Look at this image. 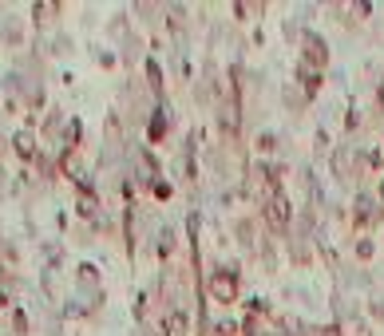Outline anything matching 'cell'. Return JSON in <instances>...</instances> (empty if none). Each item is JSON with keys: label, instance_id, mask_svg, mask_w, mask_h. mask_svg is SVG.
I'll list each match as a JSON object with an SVG mask.
<instances>
[{"label": "cell", "instance_id": "1", "mask_svg": "<svg viewBox=\"0 0 384 336\" xmlns=\"http://www.w3.org/2000/svg\"><path fill=\"white\" fill-rule=\"evenodd\" d=\"M238 293H242V289H238V273L230 265H226V269H214V273L206 277V297L218 300V305H234Z\"/></svg>", "mask_w": 384, "mask_h": 336}, {"label": "cell", "instance_id": "2", "mask_svg": "<svg viewBox=\"0 0 384 336\" xmlns=\"http://www.w3.org/2000/svg\"><path fill=\"white\" fill-rule=\"evenodd\" d=\"M325 68H329V44H325L317 32H305V36H301V72L321 75Z\"/></svg>", "mask_w": 384, "mask_h": 336}, {"label": "cell", "instance_id": "3", "mask_svg": "<svg viewBox=\"0 0 384 336\" xmlns=\"http://www.w3.org/2000/svg\"><path fill=\"white\" fill-rule=\"evenodd\" d=\"M266 222H270L273 234H289V226H293V206H289V198L282 190L266 202Z\"/></svg>", "mask_w": 384, "mask_h": 336}, {"label": "cell", "instance_id": "4", "mask_svg": "<svg viewBox=\"0 0 384 336\" xmlns=\"http://www.w3.org/2000/svg\"><path fill=\"white\" fill-rule=\"evenodd\" d=\"M353 217H357V226H376L381 222V198L372 190H360L357 202H353Z\"/></svg>", "mask_w": 384, "mask_h": 336}, {"label": "cell", "instance_id": "5", "mask_svg": "<svg viewBox=\"0 0 384 336\" xmlns=\"http://www.w3.org/2000/svg\"><path fill=\"white\" fill-rule=\"evenodd\" d=\"M238 241H242V250H254V226H249L246 217L238 222Z\"/></svg>", "mask_w": 384, "mask_h": 336}, {"label": "cell", "instance_id": "6", "mask_svg": "<svg viewBox=\"0 0 384 336\" xmlns=\"http://www.w3.org/2000/svg\"><path fill=\"white\" fill-rule=\"evenodd\" d=\"M16 151H20V158H32L36 143H32V135H28V131H20V135H16Z\"/></svg>", "mask_w": 384, "mask_h": 336}, {"label": "cell", "instance_id": "7", "mask_svg": "<svg viewBox=\"0 0 384 336\" xmlns=\"http://www.w3.org/2000/svg\"><path fill=\"white\" fill-rule=\"evenodd\" d=\"M174 253V234L171 229H159V257H171Z\"/></svg>", "mask_w": 384, "mask_h": 336}, {"label": "cell", "instance_id": "8", "mask_svg": "<svg viewBox=\"0 0 384 336\" xmlns=\"http://www.w3.org/2000/svg\"><path fill=\"white\" fill-rule=\"evenodd\" d=\"M56 13H60L56 4H36V20H40V24H48V20H52Z\"/></svg>", "mask_w": 384, "mask_h": 336}, {"label": "cell", "instance_id": "9", "mask_svg": "<svg viewBox=\"0 0 384 336\" xmlns=\"http://www.w3.org/2000/svg\"><path fill=\"white\" fill-rule=\"evenodd\" d=\"M273 146H277V139H273L270 131H261V135H258V151H261V155H270Z\"/></svg>", "mask_w": 384, "mask_h": 336}, {"label": "cell", "instance_id": "10", "mask_svg": "<svg viewBox=\"0 0 384 336\" xmlns=\"http://www.w3.org/2000/svg\"><path fill=\"white\" fill-rule=\"evenodd\" d=\"M214 328H218V336H234V333H238V324L230 321V316H222V321L214 324Z\"/></svg>", "mask_w": 384, "mask_h": 336}, {"label": "cell", "instance_id": "11", "mask_svg": "<svg viewBox=\"0 0 384 336\" xmlns=\"http://www.w3.org/2000/svg\"><path fill=\"white\" fill-rule=\"evenodd\" d=\"M372 253H376V245H372V241L364 238V241H360V245H357V257H360V261H369Z\"/></svg>", "mask_w": 384, "mask_h": 336}, {"label": "cell", "instance_id": "12", "mask_svg": "<svg viewBox=\"0 0 384 336\" xmlns=\"http://www.w3.org/2000/svg\"><path fill=\"white\" fill-rule=\"evenodd\" d=\"M381 198H384V182H381Z\"/></svg>", "mask_w": 384, "mask_h": 336}]
</instances>
